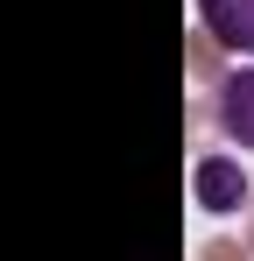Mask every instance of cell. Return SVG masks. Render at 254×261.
<instances>
[{
    "label": "cell",
    "instance_id": "2",
    "mask_svg": "<svg viewBox=\"0 0 254 261\" xmlns=\"http://www.w3.org/2000/svg\"><path fill=\"white\" fill-rule=\"evenodd\" d=\"M198 21H205L226 49L254 57V0H198Z\"/></svg>",
    "mask_w": 254,
    "mask_h": 261
},
{
    "label": "cell",
    "instance_id": "3",
    "mask_svg": "<svg viewBox=\"0 0 254 261\" xmlns=\"http://www.w3.org/2000/svg\"><path fill=\"white\" fill-rule=\"evenodd\" d=\"M219 120H226V134H233L240 148H254V71L226 78V92H219Z\"/></svg>",
    "mask_w": 254,
    "mask_h": 261
},
{
    "label": "cell",
    "instance_id": "1",
    "mask_svg": "<svg viewBox=\"0 0 254 261\" xmlns=\"http://www.w3.org/2000/svg\"><path fill=\"white\" fill-rule=\"evenodd\" d=\"M191 184H198V205L205 212H240L247 205V176H240V163H226V155H205L191 170Z\"/></svg>",
    "mask_w": 254,
    "mask_h": 261
}]
</instances>
